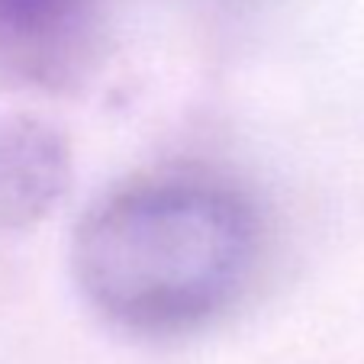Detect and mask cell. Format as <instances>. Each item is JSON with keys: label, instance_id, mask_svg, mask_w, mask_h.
I'll return each instance as SVG.
<instances>
[{"label": "cell", "instance_id": "1", "mask_svg": "<svg viewBox=\"0 0 364 364\" xmlns=\"http://www.w3.org/2000/svg\"><path fill=\"white\" fill-rule=\"evenodd\" d=\"M262 255L252 200L206 174H151L110 191L77 223V287L107 319L145 336L226 313Z\"/></svg>", "mask_w": 364, "mask_h": 364}, {"label": "cell", "instance_id": "2", "mask_svg": "<svg viewBox=\"0 0 364 364\" xmlns=\"http://www.w3.org/2000/svg\"><path fill=\"white\" fill-rule=\"evenodd\" d=\"M100 0H0V77L55 84L81 71Z\"/></svg>", "mask_w": 364, "mask_h": 364}, {"label": "cell", "instance_id": "3", "mask_svg": "<svg viewBox=\"0 0 364 364\" xmlns=\"http://www.w3.org/2000/svg\"><path fill=\"white\" fill-rule=\"evenodd\" d=\"M68 184V142L42 119L0 110V232L39 223Z\"/></svg>", "mask_w": 364, "mask_h": 364}]
</instances>
